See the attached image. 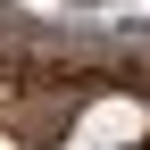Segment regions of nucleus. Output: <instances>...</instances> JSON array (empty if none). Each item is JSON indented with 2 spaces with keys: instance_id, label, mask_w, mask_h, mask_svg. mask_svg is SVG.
I'll return each mask as SVG.
<instances>
[{
  "instance_id": "1",
  "label": "nucleus",
  "mask_w": 150,
  "mask_h": 150,
  "mask_svg": "<svg viewBox=\"0 0 150 150\" xmlns=\"http://www.w3.org/2000/svg\"><path fill=\"white\" fill-rule=\"evenodd\" d=\"M142 134H150V108L142 100H92L83 125H75V150H125Z\"/></svg>"
}]
</instances>
